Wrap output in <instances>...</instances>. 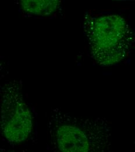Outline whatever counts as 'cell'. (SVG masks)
<instances>
[{
  "label": "cell",
  "mask_w": 135,
  "mask_h": 152,
  "mask_svg": "<svg viewBox=\"0 0 135 152\" xmlns=\"http://www.w3.org/2000/svg\"><path fill=\"white\" fill-rule=\"evenodd\" d=\"M0 152H29L25 151H10L4 149H0Z\"/></svg>",
  "instance_id": "cell-6"
},
{
  "label": "cell",
  "mask_w": 135,
  "mask_h": 152,
  "mask_svg": "<svg viewBox=\"0 0 135 152\" xmlns=\"http://www.w3.org/2000/svg\"><path fill=\"white\" fill-rule=\"evenodd\" d=\"M58 0H21L19 5L21 9L26 13L46 17L58 11L61 5Z\"/></svg>",
  "instance_id": "cell-4"
},
{
  "label": "cell",
  "mask_w": 135,
  "mask_h": 152,
  "mask_svg": "<svg viewBox=\"0 0 135 152\" xmlns=\"http://www.w3.org/2000/svg\"><path fill=\"white\" fill-rule=\"evenodd\" d=\"M47 131L52 152H113L111 128L105 118L77 117L53 108Z\"/></svg>",
  "instance_id": "cell-1"
},
{
  "label": "cell",
  "mask_w": 135,
  "mask_h": 152,
  "mask_svg": "<svg viewBox=\"0 0 135 152\" xmlns=\"http://www.w3.org/2000/svg\"><path fill=\"white\" fill-rule=\"evenodd\" d=\"M0 93L1 133L11 144L22 143L33 131V116L24 99L22 82L16 80L6 82Z\"/></svg>",
  "instance_id": "cell-3"
},
{
  "label": "cell",
  "mask_w": 135,
  "mask_h": 152,
  "mask_svg": "<svg viewBox=\"0 0 135 152\" xmlns=\"http://www.w3.org/2000/svg\"><path fill=\"white\" fill-rule=\"evenodd\" d=\"M83 29L92 57L101 66L123 60L134 43L131 27L118 15H88L84 20Z\"/></svg>",
  "instance_id": "cell-2"
},
{
  "label": "cell",
  "mask_w": 135,
  "mask_h": 152,
  "mask_svg": "<svg viewBox=\"0 0 135 152\" xmlns=\"http://www.w3.org/2000/svg\"><path fill=\"white\" fill-rule=\"evenodd\" d=\"M5 73V64L3 60L0 57V80L3 78Z\"/></svg>",
  "instance_id": "cell-5"
}]
</instances>
